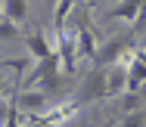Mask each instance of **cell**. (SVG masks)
Masks as SVG:
<instances>
[{
  "label": "cell",
  "mask_w": 146,
  "mask_h": 127,
  "mask_svg": "<svg viewBox=\"0 0 146 127\" xmlns=\"http://www.w3.org/2000/svg\"><path fill=\"white\" fill-rule=\"evenodd\" d=\"M127 90V65L115 62V65H96L84 74V81L78 84L75 90V102L78 105H87V102H96V99H112V96H121Z\"/></svg>",
  "instance_id": "1"
},
{
  "label": "cell",
  "mask_w": 146,
  "mask_h": 127,
  "mask_svg": "<svg viewBox=\"0 0 146 127\" xmlns=\"http://www.w3.org/2000/svg\"><path fill=\"white\" fill-rule=\"evenodd\" d=\"M62 81H65V71L59 65V53H50V56L37 59V65L22 81V87H37L44 93H56V90H62Z\"/></svg>",
  "instance_id": "2"
},
{
  "label": "cell",
  "mask_w": 146,
  "mask_h": 127,
  "mask_svg": "<svg viewBox=\"0 0 146 127\" xmlns=\"http://www.w3.org/2000/svg\"><path fill=\"white\" fill-rule=\"evenodd\" d=\"M134 50H137V34L127 31L121 34V37H112L109 43H103L100 50H96V56H93V62L96 65H115V62H124L134 56Z\"/></svg>",
  "instance_id": "3"
},
{
  "label": "cell",
  "mask_w": 146,
  "mask_h": 127,
  "mask_svg": "<svg viewBox=\"0 0 146 127\" xmlns=\"http://www.w3.org/2000/svg\"><path fill=\"white\" fill-rule=\"evenodd\" d=\"M56 53H59V65H62V71L72 74L75 65H78V59H81V56H78V37L59 31L56 34Z\"/></svg>",
  "instance_id": "4"
},
{
  "label": "cell",
  "mask_w": 146,
  "mask_h": 127,
  "mask_svg": "<svg viewBox=\"0 0 146 127\" xmlns=\"http://www.w3.org/2000/svg\"><path fill=\"white\" fill-rule=\"evenodd\" d=\"M146 84V47L137 43L134 56L127 59V90H143Z\"/></svg>",
  "instance_id": "5"
},
{
  "label": "cell",
  "mask_w": 146,
  "mask_h": 127,
  "mask_svg": "<svg viewBox=\"0 0 146 127\" xmlns=\"http://www.w3.org/2000/svg\"><path fill=\"white\" fill-rule=\"evenodd\" d=\"M13 99L19 102V109H22L25 115H37L40 109H47V93H44V90H34V87H22V90H16Z\"/></svg>",
  "instance_id": "6"
},
{
  "label": "cell",
  "mask_w": 146,
  "mask_h": 127,
  "mask_svg": "<svg viewBox=\"0 0 146 127\" xmlns=\"http://www.w3.org/2000/svg\"><path fill=\"white\" fill-rule=\"evenodd\" d=\"M75 37H78V56H81V59H93L100 47H96V40H93V31H90V25H87L84 16L78 19V34H75Z\"/></svg>",
  "instance_id": "7"
},
{
  "label": "cell",
  "mask_w": 146,
  "mask_h": 127,
  "mask_svg": "<svg viewBox=\"0 0 146 127\" xmlns=\"http://www.w3.org/2000/svg\"><path fill=\"white\" fill-rule=\"evenodd\" d=\"M143 3H146V0H121L115 9H109L106 16H109V19H124V22L134 25L137 16H140V9H143Z\"/></svg>",
  "instance_id": "8"
},
{
  "label": "cell",
  "mask_w": 146,
  "mask_h": 127,
  "mask_svg": "<svg viewBox=\"0 0 146 127\" xmlns=\"http://www.w3.org/2000/svg\"><path fill=\"white\" fill-rule=\"evenodd\" d=\"M78 109H81V105H78V102L72 99V102H62V105H56V109H50V112H44L40 118H44L47 124L59 127V124H65V121H68V118H72V115H75Z\"/></svg>",
  "instance_id": "9"
},
{
  "label": "cell",
  "mask_w": 146,
  "mask_h": 127,
  "mask_svg": "<svg viewBox=\"0 0 146 127\" xmlns=\"http://www.w3.org/2000/svg\"><path fill=\"white\" fill-rule=\"evenodd\" d=\"M25 47H28L31 59H44V56H50V53H56L50 43H47V37H44V31H31L28 37H25Z\"/></svg>",
  "instance_id": "10"
},
{
  "label": "cell",
  "mask_w": 146,
  "mask_h": 127,
  "mask_svg": "<svg viewBox=\"0 0 146 127\" xmlns=\"http://www.w3.org/2000/svg\"><path fill=\"white\" fill-rule=\"evenodd\" d=\"M3 16L22 25L25 16H28V3H25V0H3Z\"/></svg>",
  "instance_id": "11"
},
{
  "label": "cell",
  "mask_w": 146,
  "mask_h": 127,
  "mask_svg": "<svg viewBox=\"0 0 146 127\" xmlns=\"http://www.w3.org/2000/svg\"><path fill=\"white\" fill-rule=\"evenodd\" d=\"M75 6V0H56V13H53V28L59 31H65V16H68V9Z\"/></svg>",
  "instance_id": "12"
},
{
  "label": "cell",
  "mask_w": 146,
  "mask_h": 127,
  "mask_svg": "<svg viewBox=\"0 0 146 127\" xmlns=\"http://www.w3.org/2000/svg\"><path fill=\"white\" fill-rule=\"evenodd\" d=\"M121 109H124V112L143 109V90H124V96H121Z\"/></svg>",
  "instance_id": "13"
},
{
  "label": "cell",
  "mask_w": 146,
  "mask_h": 127,
  "mask_svg": "<svg viewBox=\"0 0 146 127\" xmlns=\"http://www.w3.org/2000/svg\"><path fill=\"white\" fill-rule=\"evenodd\" d=\"M121 127H146V112L143 109H134V112H124Z\"/></svg>",
  "instance_id": "14"
},
{
  "label": "cell",
  "mask_w": 146,
  "mask_h": 127,
  "mask_svg": "<svg viewBox=\"0 0 146 127\" xmlns=\"http://www.w3.org/2000/svg\"><path fill=\"white\" fill-rule=\"evenodd\" d=\"M19 34V22H13V19H0V40H9V37H16Z\"/></svg>",
  "instance_id": "15"
},
{
  "label": "cell",
  "mask_w": 146,
  "mask_h": 127,
  "mask_svg": "<svg viewBox=\"0 0 146 127\" xmlns=\"http://www.w3.org/2000/svg\"><path fill=\"white\" fill-rule=\"evenodd\" d=\"M9 112H13V99H9V102H0V127L6 124V118H9Z\"/></svg>",
  "instance_id": "16"
},
{
  "label": "cell",
  "mask_w": 146,
  "mask_h": 127,
  "mask_svg": "<svg viewBox=\"0 0 146 127\" xmlns=\"http://www.w3.org/2000/svg\"><path fill=\"white\" fill-rule=\"evenodd\" d=\"M28 127H53V124H47L40 115H28Z\"/></svg>",
  "instance_id": "17"
},
{
  "label": "cell",
  "mask_w": 146,
  "mask_h": 127,
  "mask_svg": "<svg viewBox=\"0 0 146 127\" xmlns=\"http://www.w3.org/2000/svg\"><path fill=\"white\" fill-rule=\"evenodd\" d=\"M3 90H6V84H3V78H0V96H3Z\"/></svg>",
  "instance_id": "18"
},
{
  "label": "cell",
  "mask_w": 146,
  "mask_h": 127,
  "mask_svg": "<svg viewBox=\"0 0 146 127\" xmlns=\"http://www.w3.org/2000/svg\"><path fill=\"white\" fill-rule=\"evenodd\" d=\"M0 19H3V0H0Z\"/></svg>",
  "instance_id": "19"
},
{
  "label": "cell",
  "mask_w": 146,
  "mask_h": 127,
  "mask_svg": "<svg viewBox=\"0 0 146 127\" xmlns=\"http://www.w3.org/2000/svg\"><path fill=\"white\" fill-rule=\"evenodd\" d=\"M143 47H146V34H143Z\"/></svg>",
  "instance_id": "20"
},
{
  "label": "cell",
  "mask_w": 146,
  "mask_h": 127,
  "mask_svg": "<svg viewBox=\"0 0 146 127\" xmlns=\"http://www.w3.org/2000/svg\"><path fill=\"white\" fill-rule=\"evenodd\" d=\"M90 3H96V0H90Z\"/></svg>",
  "instance_id": "21"
}]
</instances>
